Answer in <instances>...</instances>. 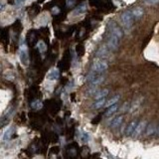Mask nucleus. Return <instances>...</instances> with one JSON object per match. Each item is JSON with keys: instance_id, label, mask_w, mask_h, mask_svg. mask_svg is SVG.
Returning <instances> with one entry per match:
<instances>
[{"instance_id": "f257e3e1", "label": "nucleus", "mask_w": 159, "mask_h": 159, "mask_svg": "<svg viewBox=\"0 0 159 159\" xmlns=\"http://www.w3.org/2000/svg\"><path fill=\"white\" fill-rule=\"evenodd\" d=\"M108 68V65L107 61H104V59H97L93 63L92 70L90 71H93L94 73H97V74H101L107 71Z\"/></svg>"}, {"instance_id": "f03ea898", "label": "nucleus", "mask_w": 159, "mask_h": 159, "mask_svg": "<svg viewBox=\"0 0 159 159\" xmlns=\"http://www.w3.org/2000/svg\"><path fill=\"white\" fill-rule=\"evenodd\" d=\"M120 39H122V38H119L118 36L108 33V42H107L108 48L111 51H116L119 47Z\"/></svg>"}, {"instance_id": "7ed1b4c3", "label": "nucleus", "mask_w": 159, "mask_h": 159, "mask_svg": "<svg viewBox=\"0 0 159 159\" xmlns=\"http://www.w3.org/2000/svg\"><path fill=\"white\" fill-rule=\"evenodd\" d=\"M120 18H122V22L123 26L126 29H129L132 26V24H133L134 18L132 16L131 11H124L122 14V16H120Z\"/></svg>"}, {"instance_id": "20e7f679", "label": "nucleus", "mask_w": 159, "mask_h": 159, "mask_svg": "<svg viewBox=\"0 0 159 159\" xmlns=\"http://www.w3.org/2000/svg\"><path fill=\"white\" fill-rule=\"evenodd\" d=\"M19 57H20V61L24 66H28L29 64V54H28V48L26 44H21L20 49H19Z\"/></svg>"}, {"instance_id": "39448f33", "label": "nucleus", "mask_w": 159, "mask_h": 159, "mask_svg": "<svg viewBox=\"0 0 159 159\" xmlns=\"http://www.w3.org/2000/svg\"><path fill=\"white\" fill-rule=\"evenodd\" d=\"M146 127H147V125H146V122H138L137 126H136V128H135L134 133H133V135H132V136H134V137H138V136L140 135L143 131L146 130Z\"/></svg>"}, {"instance_id": "423d86ee", "label": "nucleus", "mask_w": 159, "mask_h": 159, "mask_svg": "<svg viewBox=\"0 0 159 159\" xmlns=\"http://www.w3.org/2000/svg\"><path fill=\"white\" fill-rule=\"evenodd\" d=\"M104 81V76L101 75V74H97L96 77H94L92 81L89 83V84L92 87H97L98 85H101Z\"/></svg>"}, {"instance_id": "0eeeda50", "label": "nucleus", "mask_w": 159, "mask_h": 159, "mask_svg": "<svg viewBox=\"0 0 159 159\" xmlns=\"http://www.w3.org/2000/svg\"><path fill=\"white\" fill-rule=\"evenodd\" d=\"M122 122H123V116L122 115H117V116L113 117V118L111 119V122H109V125H111V128H116L122 123Z\"/></svg>"}, {"instance_id": "6e6552de", "label": "nucleus", "mask_w": 159, "mask_h": 159, "mask_svg": "<svg viewBox=\"0 0 159 159\" xmlns=\"http://www.w3.org/2000/svg\"><path fill=\"white\" fill-rule=\"evenodd\" d=\"M137 124H138V122H136V120H133V122H131L129 124H128V126L126 127L125 134L127 136L133 135L134 131H135V128H136V126H137Z\"/></svg>"}, {"instance_id": "1a4fd4ad", "label": "nucleus", "mask_w": 159, "mask_h": 159, "mask_svg": "<svg viewBox=\"0 0 159 159\" xmlns=\"http://www.w3.org/2000/svg\"><path fill=\"white\" fill-rule=\"evenodd\" d=\"M59 77H60V72L58 69H56V68L49 71V73L47 75V79L51 80V81H56V80L59 79Z\"/></svg>"}, {"instance_id": "9d476101", "label": "nucleus", "mask_w": 159, "mask_h": 159, "mask_svg": "<svg viewBox=\"0 0 159 159\" xmlns=\"http://www.w3.org/2000/svg\"><path fill=\"white\" fill-rule=\"evenodd\" d=\"M131 13H132V16H133L134 19H140L143 14H144V10H143V8H141V7H135V8H133L131 10Z\"/></svg>"}, {"instance_id": "9b49d317", "label": "nucleus", "mask_w": 159, "mask_h": 159, "mask_svg": "<svg viewBox=\"0 0 159 159\" xmlns=\"http://www.w3.org/2000/svg\"><path fill=\"white\" fill-rule=\"evenodd\" d=\"M87 8H88V5H87V2H83L81 3L78 7H76V9L74 10V14L79 15V14H83L87 11Z\"/></svg>"}, {"instance_id": "f8f14e48", "label": "nucleus", "mask_w": 159, "mask_h": 159, "mask_svg": "<svg viewBox=\"0 0 159 159\" xmlns=\"http://www.w3.org/2000/svg\"><path fill=\"white\" fill-rule=\"evenodd\" d=\"M108 93H109V90L108 89H104V90H97V92L94 94V98H96V101L101 100V98H104V97H107Z\"/></svg>"}, {"instance_id": "ddd939ff", "label": "nucleus", "mask_w": 159, "mask_h": 159, "mask_svg": "<svg viewBox=\"0 0 159 159\" xmlns=\"http://www.w3.org/2000/svg\"><path fill=\"white\" fill-rule=\"evenodd\" d=\"M13 131H14V128L12 126L7 127V129L4 131V133H3V136H2L3 141H7L8 139H10L11 135L13 134Z\"/></svg>"}, {"instance_id": "4468645a", "label": "nucleus", "mask_w": 159, "mask_h": 159, "mask_svg": "<svg viewBox=\"0 0 159 159\" xmlns=\"http://www.w3.org/2000/svg\"><path fill=\"white\" fill-rule=\"evenodd\" d=\"M157 130V128L156 126H155V124L154 123H149L148 125H147L146 127V135H153L155 132H156Z\"/></svg>"}, {"instance_id": "2eb2a0df", "label": "nucleus", "mask_w": 159, "mask_h": 159, "mask_svg": "<svg viewBox=\"0 0 159 159\" xmlns=\"http://www.w3.org/2000/svg\"><path fill=\"white\" fill-rule=\"evenodd\" d=\"M107 104V100L104 98H101V100H97L96 101V103H94L93 104V108H103L104 105Z\"/></svg>"}, {"instance_id": "dca6fc26", "label": "nucleus", "mask_w": 159, "mask_h": 159, "mask_svg": "<svg viewBox=\"0 0 159 159\" xmlns=\"http://www.w3.org/2000/svg\"><path fill=\"white\" fill-rule=\"evenodd\" d=\"M117 109H118V104H117L111 105V107H108V109H107V111H105V115L109 116V115H113V113L117 111Z\"/></svg>"}, {"instance_id": "f3484780", "label": "nucleus", "mask_w": 159, "mask_h": 159, "mask_svg": "<svg viewBox=\"0 0 159 159\" xmlns=\"http://www.w3.org/2000/svg\"><path fill=\"white\" fill-rule=\"evenodd\" d=\"M119 98H120V97L118 96V94H117V96H115L113 97H111V100H108V101H107V104H105V107L108 108V107H111V105L117 104V101H119Z\"/></svg>"}, {"instance_id": "a211bd4d", "label": "nucleus", "mask_w": 159, "mask_h": 159, "mask_svg": "<svg viewBox=\"0 0 159 159\" xmlns=\"http://www.w3.org/2000/svg\"><path fill=\"white\" fill-rule=\"evenodd\" d=\"M38 49H39V52L43 54V53L47 51V45L45 44V42H43V41H39V42H38Z\"/></svg>"}, {"instance_id": "6ab92c4d", "label": "nucleus", "mask_w": 159, "mask_h": 159, "mask_svg": "<svg viewBox=\"0 0 159 159\" xmlns=\"http://www.w3.org/2000/svg\"><path fill=\"white\" fill-rule=\"evenodd\" d=\"M107 54H108V51L105 50V48L104 47V48H101L100 50L97 51V56L98 57V58L104 59V57L107 56Z\"/></svg>"}, {"instance_id": "aec40b11", "label": "nucleus", "mask_w": 159, "mask_h": 159, "mask_svg": "<svg viewBox=\"0 0 159 159\" xmlns=\"http://www.w3.org/2000/svg\"><path fill=\"white\" fill-rule=\"evenodd\" d=\"M79 137H80V139H81V140L85 141V142H87V141L89 140V134L87 133V132H85V131H80Z\"/></svg>"}, {"instance_id": "412c9836", "label": "nucleus", "mask_w": 159, "mask_h": 159, "mask_svg": "<svg viewBox=\"0 0 159 159\" xmlns=\"http://www.w3.org/2000/svg\"><path fill=\"white\" fill-rule=\"evenodd\" d=\"M28 41L31 45L35 43L36 42V34L34 32H30L29 35H28Z\"/></svg>"}, {"instance_id": "4be33fe9", "label": "nucleus", "mask_w": 159, "mask_h": 159, "mask_svg": "<svg viewBox=\"0 0 159 159\" xmlns=\"http://www.w3.org/2000/svg\"><path fill=\"white\" fill-rule=\"evenodd\" d=\"M31 105H32L33 108L39 109V108H41V107H42V103H41L40 101H33V103L31 104Z\"/></svg>"}, {"instance_id": "5701e85b", "label": "nucleus", "mask_w": 159, "mask_h": 159, "mask_svg": "<svg viewBox=\"0 0 159 159\" xmlns=\"http://www.w3.org/2000/svg\"><path fill=\"white\" fill-rule=\"evenodd\" d=\"M159 2V0H145V3L147 5H156Z\"/></svg>"}, {"instance_id": "b1692460", "label": "nucleus", "mask_w": 159, "mask_h": 159, "mask_svg": "<svg viewBox=\"0 0 159 159\" xmlns=\"http://www.w3.org/2000/svg\"><path fill=\"white\" fill-rule=\"evenodd\" d=\"M76 0H67V6L69 7V8H72L75 4H76Z\"/></svg>"}, {"instance_id": "393cba45", "label": "nucleus", "mask_w": 159, "mask_h": 159, "mask_svg": "<svg viewBox=\"0 0 159 159\" xmlns=\"http://www.w3.org/2000/svg\"><path fill=\"white\" fill-rule=\"evenodd\" d=\"M24 2H25V0H15V5L17 7H21L24 4Z\"/></svg>"}, {"instance_id": "a878e982", "label": "nucleus", "mask_w": 159, "mask_h": 159, "mask_svg": "<svg viewBox=\"0 0 159 159\" xmlns=\"http://www.w3.org/2000/svg\"><path fill=\"white\" fill-rule=\"evenodd\" d=\"M52 13L54 14V15L59 14V13H60V8H59V7H53V9H52Z\"/></svg>"}, {"instance_id": "bb28decb", "label": "nucleus", "mask_w": 159, "mask_h": 159, "mask_svg": "<svg viewBox=\"0 0 159 159\" xmlns=\"http://www.w3.org/2000/svg\"><path fill=\"white\" fill-rule=\"evenodd\" d=\"M4 6H5V2H4V0H2L1 1V8H0V10L1 11L4 10Z\"/></svg>"}, {"instance_id": "cd10ccee", "label": "nucleus", "mask_w": 159, "mask_h": 159, "mask_svg": "<svg viewBox=\"0 0 159 159\" xmlns=\"http://www.w3.org/2000/svg\"><path fill=\"white\" fill-rule=\"evenodd\" d=\"M156 132H157V134L159 135V123H158V126H157V130H156Z\"/></svg>"}]
</instances>
